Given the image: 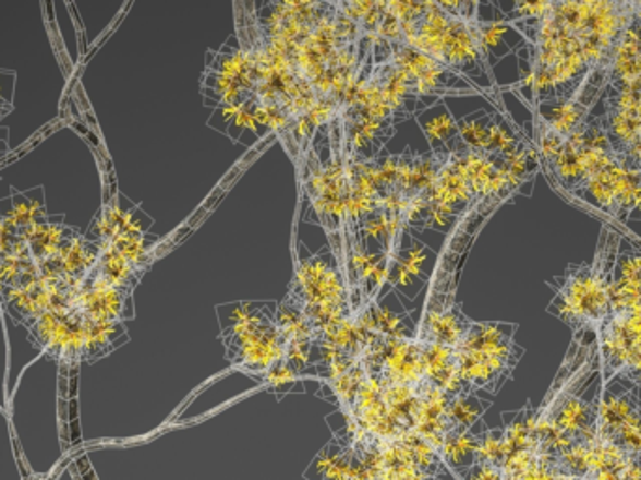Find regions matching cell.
<instances>
[{"label": "cell", "instance_id": "6da1fadb", "mask_svg": "<svg viewBox=\"0 0 641 480\" xmlns=\"http://www.w3.org/2000/svg\"><path fill=\"white\" fill-rule=\"evenodd\" d=\"M505 325L479 323L471 325L455 349L456 367L469 387H494L507 374L512 360V341Z\"/></svg>", "mask_w": 641, "mask_h": 480}, {"label": "cell", "instance_id": "7a4b0ae2", "mask_svg": "<svg viewBox=\"0 0 641 480\" xmlns=\"http://www.w3.org/2000/svg\"><path fill=\"white\" fill-rule=\"evenodd\" d=\"M609 286L612 280L604 274L602 261L595 267L576 268L567 274L552 308L578 331H601L609 317Z\"/></svg>", "mask_w": 641, "mask_h": 480}, {"label": "cell", "instance_id": "3957f363", "mask_svg": "<svg viewBox=\"0 0 641 480\" xmlns=\"http://www.w3.org/2000/svg\"><path fill=\"white\" fill-rule=\"evenodd\" d=\"M0 218L15 231L46 220L44 190L41 188H34L28 192L12 190L10 197L0 201Z\"/></svg>", "mask_w": 641, "mask_h": 480}, {"label": "cell", "instance_id": "277c9868", "mask_svg": "<svg viewBox=\"0 0 641 480\" xmlns=\"http://www.w3.org/2000/svg\"><path fill=\"white\" fill-rule=\"evenodd\" d=\"M75 235L77 233L70 227L62 226V224H49L46 220L23 227L17 231V237L25 240L31 247V254L36 261L53 260L55 255L59 254L62 244Z\"/></svg>", "mask_w": 641, "mask_h": 480}, {"label": "cell", "instance_id": "5b68a950", "mask_svg": "<svg viewBox=\"0 0 641 480\" xmlns=\"http://www.w3.org/2000/svg\"><path fill=\"white\" fill-rule=\"evenodd\" d=\"M471 325L473 323L461 314L460 308H448L447 312H430L424 320L421 341H434L456 349Z\"/></svg>", "mask_w": 641, "mask_h": 480}, {"label": "cell", "instance_id": "8992f818", "mask_svg": "<svg viewBox=\"0 0 641 480\" xmlns=\"http://www.w3.org/2000/svg\"><path fill=\"white\" fill-rule=\"evenodd\" d=\"M96 273L101 274L111 286L130 289L134 281V273L137 268L128 263L111 242H100V260L94 267Z\"/></svg>", "mask_w": 641, "mask_h": 480}, {"label": "cell", "instance_id": "52a82bcc", "mask_svg": "<svg viewBox=\"0 0 641 480\" xmlns=\"http://www.w3.org/2000/svg\"><path fill=\"white\" fill-rule=\"evenodd\" d=\"M122 333L119 321H88L85 317V347L83 360H94L113 347L114 338Z\"/></svg>", "mask_w": 641, "mask_h": 480}, {"label": "cell", "instance_id": "ba28073f", "mask_svg": "<svg viewBox=\"0 0 641 480\" xmlns=\"http://www.w3.org/2000/svg\"><path fill=\"white\" fill-rule=\"evenodd\" d=\"M481 415L479 404L469 398L468 393L452 396V400L448 404V420L452 430H465V428L473 424L474 419Z\"/></svg>", "mask_w": 641, "mask_h": 480}, {"label": "cell", "instance_id": "9c48e42d", "mask_svg": "<svg viewBox=\"0 0 641 480\" xmlns=\"http://www.w3.org/2000/svg\"><path fill=\"white\" fill-rule=\"evenodd\" d=\"M109 242L135 268H140L141 263L147 257V242H145L143 233H119L113 240H109Z\"/></svg>", "mask_w": 641, "mask_h": 480}, {"label": "cell", "instance_id": "30bf717a", "mask_svg": "<svg viewBox=\"0 0 641 480\" xmlns=\"http://www.w3.org/2000/svg\"><path fill=\"white\" fill-rule=\"evenodd\" d=\"M461 140L465 141L468 148L488 153L489 122L488 120H463L458 127Z\"/></svg>", "mask_w": 641, "mask_h": 480}, {"label": "cell", "instance_id": "8fae6325", "mask_svg": "<svg viewBox=\"0 0 641 480\" xmlns=\"http://www.w3.org/2000/svg\"><path fill=\"white\" fill-rule=\"evenodd\" d=\"M382 260L383 255L366 254L364 248L359 242H354L353 250H351V273L354 274L359 286L370 281L372 274L375 273V268L382 263Z\"/></svg>", "mask_w": 641, "mask_h": 480}, {"label": "cell", "instance_id": "7c38bea8", "mask_svg": "<svg viewBox=\"0 0 641 480\" xmlns=\"http://www.w3.org/2000/svg\"><path fill=\"white\" fill-rule=\"evenodd\" d=\"M426 260V255L422 252L421 247L411 248L403 255V260L398 263V273H396L395 281H398L400 286H408L413 280V276L421 274L422 263Z\"/></svg>", "mask_w": 641, "mask_h": 480}, {"label": "cell", "instance_id": "4fadbf2b", "mask_svg": "<svg viewBox=\"0 0 641 480\" xmlns=\"http://www.w3.org/2000/svg\"><path fill=\"white\" fill-rule=\"evenodd\" d=\"M422 127H424V132H426L430 140L442 141V143L450 140L456 134V130H458L455 120L448 113H443L439 117H435V119L427 120Z\"/></svg>", "mask_w": 641, "mask_h": 480}, {"label": "cell", "instance_id": "5bb4252c", "mask_svg": "<svg viewBox=\"0 0 641 480\" xmlns=\"http://www.w3.org/2000/svg\"><path fill=\"white\" fill-rule=\"evenodd\" d=\"M59 315L53 314V312H49L47 310L46 314L41 315L40 320L34 323L31 331H33V340L38 344V346L46 347L47 341L51 338V334H53L55 327L59 325Z\"/></svg>", "mask_w": 641, "mask_h": 480}, {"label": "cell", "instance_id": "9a60e30c", "mask_svg": "<svg viewBox=\"0 0 641 480\" xmlns=\"http://www.w3.org/2000/svg\"><path fill=\"white\" fill-rule=\"evenodd\" d=\"M388 214L379 213L367 216L366 220L361 224V231L364 237L370 239H387Z\"/></svg>", "mask_w": 641, "mask_h": 480}, {"label": "cell", "instance_id": "2e32d148", "mask_svg": "<svg viewBox=\"0 0 641 480\" xmlns=\"http://www.w3.org/2000/svg\"><path fill=\"white\" fill-rule=\"evenodd\" d=\"M375 33L379 34V38L385 41H392V44H400L403 41V31H401L400 21L396 20L395 15L385 14L379 27Z\"/></svg>", "mask_w": 641, "mask_h": 480}, {"label": "cell", "instance_id": "e0dca14e", "mask_svg": "<svg viewBox=\"0 0 641 480\" xmlns=\"http://www.w3.org/2000/svg\"><path fill=\"white\" fill-rule=\"evenodd\" d=\"M507 33V25L501 23H489L481 25V47L482 53L488 51L489 47H495L501 41L503 34Z\"/></svg>", "mask_w": 641, "mask_h": 480}, {"label": "cell", "instance_id": "ac0fdd59", "mask_svg": "<svg viewBox=\"0 0 641 480\" xmlns=\"http://www.w3.org/2000/svg\"><path fill=\"white\" fill-rule=\"evenodd\" d=\"M267 380L275 388L291 385L294 381L293 368H289L288 364H283V362H281V364H275V367L268 370Z\"/></svg>", "mask_w": 641, "mask_h": 480}, {"label": "cell", "instance_id": "d6986e66", "mask_svg": "<svg viewBox=\"0 0 641 480\" xmlns=\"http://www.w3.org/2000/svg\"><path fill=\"white\" fill-rule=\"evenodd\" d=\"M549 8H552L549 2H534V4L521 2V4L516 7V12L523 15V17H539V20H542L544 15L548 14Z\"/></svg>", "mask_w": 641, "mask_h": 480}, {"label": "cell", "instance_id": "ffe728a7", "mask_svg": "<svg viewBox=\"0 0 641 480\" xmlns=\"http://www.w3.org/2000/svg\"><path fill=\"white\" fill-rule=\"evenodd\" d=\"M15 74L0 70V100L12 104L14 100Z\"/></svg>", "mask_w": 641, "mask_h": 480}, {"label": "cell", "instance_id": "44dd1931", "mask_svg": "<svg viewBox=\"0 0 641 480\" xmlns=\"http://www.w3.org/2000/svg\"><path fill=\"white\" fill-rule=\"evenodd\" d=\"M15 235H17V231H15V229H12V227L8 226L7 221L0 218V254H10V250H12V242H14Z\"/></svg>", "mask_w": 641, "mask_h": 480}, {"label": "cell", "instance_id": "7402d4cb", "mask_svg": "<svg viewBox=\"0 0 641 480\" xmlns=\"http://www.w3.org/2000/svg\"><path fill=\"white\" fill-rule=\"evenodd\" d=\"M234 124L239 128H250V130H255L257 128V119H255L254 109H242L241 115L234 119Z\"/></svg>", "mask_w": 641, "mask_h": 480}, {"label": "cell", "instance_id": "603a6c76", "mask_svg": "<svg viewBox=\"0 0 641 480\" xmlns=\"http://www.w3.org/2000/svg\"><path fill=\"white\" fill-rule=\"evenodd\" d=\"M8 153V130L0 128V158Z\"/></svg>", "mask_w": 641, "mask_h": 480}, {"label": "cell", "instance_id": "cb8c5ba5", "mask_svg": "<svg viewBox=\"0 0 641 480\" xmlns=\"http://www.w3.org/2000/svg\"><path fill=\"white\" fill-rule=\"evenodd\" d=\"M10 111H12V104H7V101L0 100V119L7 117Z\"/></svg>", "mask_w": 641, "mask_h": 480}]
</instances>
